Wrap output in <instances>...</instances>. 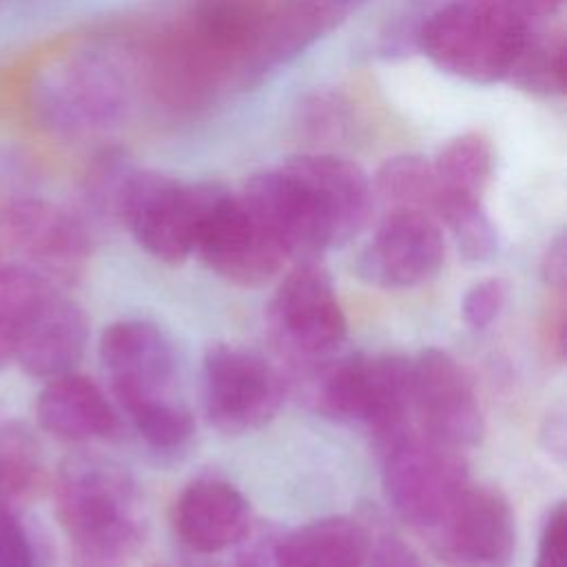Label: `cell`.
<instances>
[{"label":"cell","mask_w":567,"mask_h":567,"mask_svg":"<svg viewBox=\"0 0 567 567\" xmlns=\"http://www.w3.org/2000/svg\"><path fill=\"white\" fill-rule=\"evenodd\" d=\"M268 321L288 352L308 359L334 352L348 332L334 284L315 259L299 261L281 279L268 306Z\"/></svg>","instance_id":"obj_10"},{"label":"cell","mask_w":567,"mask_h":567,"mask_svg":"<svg viewBox=\"0 0 567 567\" xmlns=\"http://www.w3.org/2000/svg\"><path fill=\"white\" fill-rule=\"evenodd\" d=\"M543 346L551 359L558 363L565 357V303H556L551 308L545 326H543Z\"/></svg>","instance_id":"obj_33"},{"label":"cell","mask_w":567,"mask_h":567,"mask_svg":"<svg viewBox=\"0 0 567 567\" xmlns=\"http://www.w3.org/2000/svg\"><path fill=\"white\" fill-rule=\"evenodd\" d=\"M42 478V458L33 436L16 421L0 423V505L31 496Z\"/></svg>","instance_id":"obj_25"},{"label":"cell","mask_w":567,"mask_h":567,"mask_svg":"<svg viewBox=\"0 0 567 567\" xmlns=\"http://www.w3.org/2000/svg\"><path fill=\"white\" fill-rule=\"evenodd\" d=\"M89 339L84 310L55 290L38 308L24 328L16 359L24 372L38 379H53L71 372Z\"/></svg>","instance_id":"obj_18"},{"label":"cell","mask_w":567,"mask_h":567,"mask_svg":"<svg viewBox=\"0 0 567 567\" xmlns=\"http://www.w3.org/2000/svg\"><path fill=\"white\" fill-rule=\"evenodd\" d=\"M445 259L441 224L416 208H388L361 250L357 270L379 288H412L432 279Z\"/></svg>","instance_id":"obj_13"},{"label":"cell","mask_w":567,"mask_h":567,"mask_svg":"<svg viewBox=\"0 0 567 567\" xmlns=\"http://www.w3.org/2000/svg\"><path fill=\"white\" fill-rule=\"evenodd\" d=\"M470 485L461 450L408 430L385 447L383 492L408 525L430 529Z\"/></svg>","instance_id":"obj_6"},{"label":"cell","mask_w":567,"mask_h":567,"mask_svg":"<svg viewBox=\"0 0 567 567\" xmlns=\"http://www.w3.org/2000/svg\"><path fill=\"white\" fill-rule=\"evenodd\" d=\"M128 416L144 443L157 452H175L184 447L195 432L190 412L173 399L153 401Z\"/></svg>","instance_id":"obj_27"},{"label":"cell","mask_w":567,"mask_h":567,"mask_svg":"<svg viewBox=\"0 0 567 567\" xmlns=\"http://www.w3.org/2000/svg\"><path fill=\"white\" fill-rule=\"evenodd\" d=\"M195 252L230 284L255 288L270 281L288 252L248 202L221 184L213 186L204 208Z\"/></svg>","instance_id":"obj_7"},{"label":"cell","mask_w":567,"mask_h":567,"mask_svg":"<svg viewBox=\"0 0 567 567\" xmlns=\"http://www.w3.org/2000/svg\"><path fill=\"white\" fill-rule=\"evenodd\" d=\"M301 188L317 221L323 248L354 239L370 221L374 188L368 173L337 153H297L281 162Z\"/></svg>","instance_id":"obj_9"},{"label":"cell","mask_w":567,"mask_h":567,"mask_svg":"<svg viewBox=\"0 0 567 567\" xmlns=\"http://www.w3.org/2000/svg\"><path fill=\"white\" fill-rule=\"evenodd\" d=\"M0 567H38L31 540L13 512L0 505Z\"/></svg>","instance_id":"obj_29"},{"label":"cell","mask_w":567,"mask_h":567,"mask_svg":"<svg viewBox=\"0 0 567 567\" xmlns=\"http://www.w3.org/2000/svg\"><path fill=\"white\" fill-rule=\"evenodd\" d=\"M412 414L421 432L456 450L483 436V412L470 377L441 348H425L412 359Z\"/></svg>","instance_id":"obj_12"},{"label":"cell","mask_w":567,"mask_h":567,"mask_svg":"<svg viewBox=\"0 0 567 567\" xmlns=\"http://www.w3.org/2000/svg\"><path fill=\"white\" fill-rule=\"evenodd\" d=\"M277 567H365L370 536L348 516L306 523L272 543Z\"/></svg>","instance_id":"obj_20"},{"label":"cell","mask_w":567,"mask_h":567,"mask_svg":"<svg viewBox=\"0 0 567 567\" xmlns=\"http://www.w3.org/2000/svg\"><path fill=\"white\" fill-rule=\"evenodd\" d=\"M434 208L436 221L450 228L463 259L487 261L496 255L498 235L481 199H456L439 195Z\"/></svg>","instance_id":"obj_26"},{"label":"cell","mask_w":567,"mask_h":567,"mask_svg":"<svg viewBox=\"0 0 567 567\" xmlns=\"http://www.w3.org/2000/svg\"><path fill=\"white\" fill-rule=\"evenodd\" d=\"M173 525L188 549L217 554L246 538L250 507L235 485L219 478H199L175 501Z\"/></svg>","instance_id":"obj_17"},{"label":"cell","mask_w":567,"mask_h":567,"mask_svg":"<svg viewBox=\"0 0 567 567\" xmlns=\"http://www.w3.org/2000/svg\"><path fill=\"white\" fill-rule=\"evenodd\" d=\"M432 171L439 184V195L481 199L494 175L492 142L476 133H458L450 137L432 159Z\"/></svg>","instance_id":"obj_21"},{"label":"cell","mask_w":567,"mask_h":567,"mask_svg":"<svg viewBox=\"0 0 567 567\" xmlns=\"http://www.w3.org/2000/svg\"><path fill=\"white\" fill-rule=\"evenodd\" d=\"M51 292V281L29 266H0V370L16 359L24 328Z\"/></svg>","instance_id":"obj_22"},{"label":"cell","mask_w":567,"mask_h":567,"mask_svg":"<svg viewBox=\"0 0 567 567\" xmlns=\"http://www.w3.org/2000/svg\"><path fill=\"white\" fill-rule=\"evenodd\" d=\"M372 188L374 195L388 204V208H416L434 217L439 184L432 171V162L419 153H401L388 157L379 166L372 179Z\"/></svg>","instance_id":"obj_23"},{"label":"cell","mask_w":567,"mask_h":567,"mask_svg":"<svg viewBox=\"0 0 567 567\" xmlns=\"http://www.w3.org/2000/svg\"><path fill=\"white\" fill-rule=\"evenodd\" d=\"M543 277L545 281L556 288L558 292L565 290L567 284V239L565 235H556L551 239V244L547 246L545 255H543V264H540Z\"/></svg>","instance_id":"obj_32"},{"label":"cell","mask_w":567,"mask_h":567,"mask_svg":"<svg viewBox=\"0 0 567 567\" xmlns=\"http://www.w3.org/2000/svg\"><path fill=\"white\" fill-rule=\"evenodd\" d=\"M100 359L126 414L153 401L171 399L175 357L166 334L155 323L142 319L111 323L100 337Z\"/></svg>","instance_id":"obj_14"},{"label":"cell","mask_w":567,"mask_h":567,"mask_svg":"<svg viewBox=\"0 0 567 567\" xmlns=\"http://www.w3.org/2000/svg\"><path fill=\"white\" fill-rule=\"evenodd\" d=\"M534 567H567V509L556 503L547 514L540 532L538 554Z\"/></svg>","instance_id":"obj_30"},{"label":"cell","mask_w":567,"mask_h":567,"mask_svg":"<svg viewBox=\"0 0 567 567\" xmlns=\"http://www.w3.org/2000/svg\"><path fill=\"white\" fill-rule=\"evenodd\" d=\"M365 2L370 0H279L264 11L241 62L244 82L259 84L286 69Z\"/></svg>","instance_id":"obj_15"},{"label":"cell","mask_w":567,"mask_h":567,"mask_svg":"<svg viewBox=\"0 0 567 567\" xmlns=\"http://www.w3.org/2000/svg\"><path fill=\"white\" fill-rule=\"evenodd\" d=\"M55 514L73 545L91 558H117L137 543V496L128 472L100 456H71L53 487Z\"/></svg>","instance_id":"obj_2"},{"label":"cell","mask_w":567,"mask_h":567,"mask_svg":"<svg viewBox=\"0 0 567 567\" xmlns=\"http://www.w3.org/2000/svg\"><path fill=\"white\" fill-rule=\"evenodd\" d=\"M534 27L501 0H443L421 20L416 49L456 80L507 82Z\"/></svg>","instance_id":"obj_1"},{"label":"cell","mask_w":567,"mask_h":567,"mask_svg":"<svg viewBox=\"0 0 567 567\" xmlns=\"http://www.w3.org/2000/svg\"><path fill=\"white\" fill-rule=\"evenodd\" d=\"M370 567H423L419 556L401 538L383 534L370 543Z\"/></svg>","instance_id":"obj_31"},{"label":"cell","mask_w":567,"mask_h":567,"mask_svg":"<svg viewBox=\"0 0 567 567\" xmlns=\"http://www.w3.org/2000/svg\"><path fill=\"white\" fill-rule=\"evenodd\" d=\"M501 2H505L509 9H514L518 16H523L534 24L540 20L554 18L565 4V0H501Z\"/></svg>","instance_id":"obj_34"},{"label":"cell","mask_w":567,"mask_h":567,"mask_svg":"<svg viewBox=\"0 0 567 567\" xmlns=\"http://www.w3.org/2000/svg\"><path fill=\"white\" fill-rule=\"evenodd\" d=\"M215 182L186 184L153 168H126L113 210L133 239L164 264L195 252V237Z\"/></svg>","instance_id":"obj_4"},{"label":"cell","mask_w":567,"mask_h":567,"mask_svg":"<svg viewBox=\"0 0 567 567\" xmlns=\"http://www.w3.org/2000/svg\"><path fill=\"white\" fill-rule=\"evenodd\" d=\"M505 295H507V286L501 277H489L474 284L465 292L461 303L463 321L474 330L487 328L498 317L505 303Z\"/></svg>","instance_id":"obj_28"},{"label":"cell","mask_w":567,"mask_h":567,"mask_svg":"<svg viewBox=\"0 0 567 567\" xmlns=\"http://www.w3.org/2000/svg\"><path fill=\"white\" fill-rule=\"evenodd\" d=\"M507 82L532 95L560 97L565 93L563 35L534 27L509 71Z\"/></svg>","instance_id":"obj_24"},{"label":"cell","mask_w":567,"mask_h":567,"mask_svg":"<svg viewBox=\"0 0 567 567\" xmlns=\"http://www.w3.org/2000/svg\"><path fill=\"white\" fill-rule=\"evenodd\" d=\"M315 405L332 421L363 425L388 447L412 430V361L401 354L346 357L321 374Z\"/></svg>","instance_id":"obj_3"},{"label":"cell","mask_w":567,"mask_h":567,"mask_svg":"<svg viewBox=\"0 0 567 567\" xmlns=\"http://www.w3.org/2000/svg\"><path fill=\"white\" fill-rule=\"evenodd\" d=\"M131 106V86L120 64L100 53H80L53 66L38 86L35 111L62 137H82L117 126Z\"/></svg>","instance_id":"obj_5"},{"label":"cell","mask_w":567,"mask_h":567,"mask_svg":"<svg viewBox=\"0 0 567 567\" xmlns=\"http://www.w3.org/2000/svg\"><path fill=\"white\" fill-rule=\"evenodd\" d=\"M35 416L42 430L71 443L106 439L117 430V414L104 392L75 372L49 379L38 394Z\"/></svg>","instance_id":"obj_19"},{"label":"cell","mask_w":567,"mask_h":567,"mask_svg":"<svg viewBox=\"0 0 567 567\" xmlns=\"http://www.w3.org/2000/svg\"><path fill=\"white\" fill-rule=\"evenodd\" d=\"M7 239L27 259L24 266L47 281H75L91 255L86 228L64 208L44 199H18L2 213Z\"/></svg>","instance_id":"obj_16"},{"label":"cell","mask_w":567,"mask_h":567,"mask_svg":"<svg viewBox=\"0 0 567 567\" xmlns=\"http://www.w3.org/2000/svg\"><path fill=\"white\" fill-rule=\"evenodd\" d=\"M284 403L279 372L257 352L215 343L204 354V408L226 434H246L275 419Z\"/></svg>","instance_id":"obj_8"},{"label":"cell","mask_w":567,"mask_h":567,"mask_svg":"<svg viewBox=\"0 0 567 567\" xmlns=\"http://www.w3.org/2000/svg\"><path fill=\"white\" fill-rule=\"evenodd\" d=\"M427 532L447 567H507L514 558V512L505 494L489 485L470 483Z\"/></svg>","instance_id":"obj_11"},{"label":"cell","mask_w":567,"mask_h":567,"mask_svg":"<svg viewBox=\"0 0 567 567\" xmlns=\"http://www.w3.org/2000/svg\"><path fill=\"white\" fill-rule=\"evenodd\" d=\"M275 543V540H272ZM272 543H259L252 549H248L246 554L239 556V560L235 563V567H277L275 563V554H272Z\"/></svg>","instance_id":"obj_35"}]
</instances>
